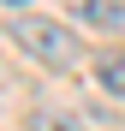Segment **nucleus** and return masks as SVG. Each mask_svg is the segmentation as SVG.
<instances>
[{
  "label": "nucleus",
  "mask_w": 125,
  "mask_h": 131,
  "mask_svg": "<svg viewBox=\"0 0 125 131\" xmlns=\"http://www.w3.org/2000/svg\"><path fill=\"white\" fill-rule=\"evenodd\" d=\"M6 36H12L18 48L30 54V60L54 66V72H72V66L83 60V42H77V36L66 30V24H54V18H30V12H18Z\"/></svg>",
  "instance_id": "f257e3e1"
},
{
  "label": "nucleus",
  "mask_w": 125,
  "mask_h": 131,
  "mask_svg": "<svg viewBox=\"0 0 125 131\" xmlns=\"http://www.w3.org/2000/svg\"><path fill=\"white\" fill-rule=\"evenodd\" d=\"M95 78H101V90L107 95H125V48H107L95 60Z\"/></svg>",
  "instance_id": "f03ea898"
},
{
  "label": "nucleus",
  "mask_w": 125,
  "mask_h": 131,
  "mask_svg": "<svg viewBox=\"0 0 125 131\" xmlns=\"http://www.w3.org/2000/svg\"><path fill=\"white\" fill-rule=\"evenodd\" d=\"M72 6H77L83 18H89V24H101V30H113V24H119V18H125V12L113 6V0H72Z\"/></svg>",
  "instance_id": "7ed1b4c3"
},
{
  "label": "nucleus",
  "mask_w": 125,
  "mask_h": 131,
  "mask_svg": "<svg viewBox=\"0 0 125 131\" xmlns=\"http://www.w3.org/2000/svg\"><path fill=\"white\" fill-rule=\"evenodd\" d=\"M6 6H24V0H6Z\"/></svg>",
  "instance_id": "20e7f679"
}]
</instances>
